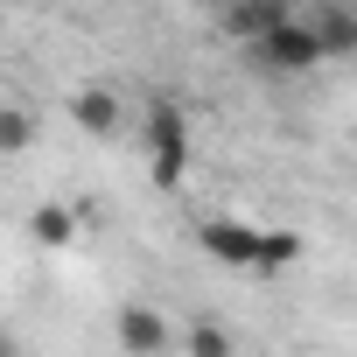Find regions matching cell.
Segmentation results:
<instances>
[{
    "label": "cell",
    "mask_w": 357,
    "mask_h": 357,
    "mask_svg": "<svg viewBox=\"0 0 357 357\" xmlns=\"http://www.w3.org/2000/svg\"><path fill=\"white\" fill-rule=\"evenodd\" d=\"M197 245L218 266H238V273H280V266L301 259V238L294 231H259L245 218H204L197 225Z\"/></svg>",
    "instance_id": "cell-1"
},
{
    "label": "cell",
    "mask_w": 357,
    "mask_h": 357,
    "mask_svg": "<svg viewBox=\"0 0 357 357\" xmlns=\"http://www.w3.org/2000/svg\"><path fill=\"white\" fill-rule=\"evenodd\" d=\"M147 168L161 190H175L190 175V119L175 105H147Z\"/></svg>",
    "instance_id": "cell-2"
},
{
    "label": "cell",
    "mask_w": 357,
    "mask_h": 357,
    "mask_svg": "<svg viewBox=\"0 0 357 357\" xmlns=\"http://www.w3.org/2000/svg\"><path fill=\"white\" fill-rule=\"evenodd\" d=\"M252 63H259V70H315V63H322V50H315L308 22H301V15H287L273 36H259V43H252Z\"/></svg>",
    "instance_id": "cell-3"
},
{
    "label": "cell",
    "mask_w": 357,
    "mask_h": 357,
    "mask_svg": "<svg viewBox=\"0 0 357 357\" xmlns=\"http://www.w3.org/2000/svg\"><path fill=\"white\" fill-rule=\"evenodd\" d=\"M112 336H119V350H126V357H168L175 322H168L161 308H147V301H126V308H119V322H112Z\"/></svg>",
    "instance_id": "cell-4"
},
{
    "label": "cell",
    "mask_w": 357,
    "mask_h": 357,
    "mask_svg": "<svg viewBox=\"0 0 357 357\" xmlns=\"http://www.w3.org/2000/svg\"><path fill=\"white\" fill-rule=\"evenodd\" d=\"M301 22H308V36H315L322 56H357V8H343V0H322V8L301 15Z\"/></svg>",
    "instance_id": "cell-5"
},
{
    "label": "cell",
    "mask_w": 357,
    "mask_h": 357,
    "mask_svg": "<svg viewBox=\"0 0 357 357\" xmlns=\"http://www.w3.org/2000/svg\"><path fill=\"white\" fill-rule=\"evenodd\" d=\"M287 15H294L287 0H245V8H231V15H225V36H238V43L252 50V43H259V36H273Z\"/></svg>",
    "instance_id": "cell-6"
},
{
    "label": "cell",
    "mask_w": 357,
    "mask_h": 357,
    "mask_svg": "<svg viewBox=\"0 0 357 357\" xmlns=\"http://www.w3.org/2000/svg\"><path fill=\"white\" fill-rule=\"evenodd\" d=\"M70 119H77L84 133H112V126H119V91H105V84H84V91L70 98Z\"/></svg>",
    "instance_id": "cell-7"
},
{
    "label": "cell",
    "mask_w": 357,
    "mask_h": 357,
    "mask_svg": "<svg viewBox=\"0 0 357 357\" xmlns=\"http://www.w3.org/2000/svg\"><path fill=\"white\" fill-rule=\"evenodd\" d=\"M29 231H36V245H70V238H77V211H70V204H36Z\"/></svg>",
    "instance_id": "cell-8"
},
{
    "label": "cell",
    "mask_w": 357,
    "mask_h": 357,
    "mask_svg": "<svg viewBox=\"0 0 357 357\" xmlns=\"http://www.w3.org/2000/svg\"><path fill=\"white\" fill-rule=\"evenodd\" d=\"M36 147V112L29 105H0V154H29Z\"/></svg>",
    "instance_id": "cell-9"
},
{
    "label": "cell",
    "mask_w": 357,
    "mask_h": 357,
    "mask_svg": "<svg viewBox=\"0 0 357 357\" xmlns=\"http://www.w3.org/2000/svg\"><path fill=\"white\" fill-rule=\"evenodd\" d=\"M183 343H190V357H231V329H225V322H211V315H204V322H190V329H183Z\"/></svg>",
    "instance_id": "cell-10"
},
{
    "label": "cell",
    "mask_w": 357,
    "mask_h": 357,
    "mask_svg": "<svg viewBox=\"0 0 357 357\" xmlns=\"http://www.w3.org/2000/svg\"><path fill=\"white\" fill-rule=\"evenodd\" d=\"M0 357H8V343H0Z\"/></svg>",
    "instance_id": "cell-11"
}]
</instances>
